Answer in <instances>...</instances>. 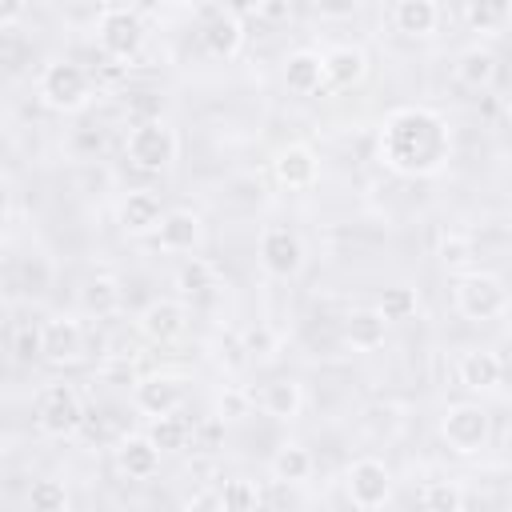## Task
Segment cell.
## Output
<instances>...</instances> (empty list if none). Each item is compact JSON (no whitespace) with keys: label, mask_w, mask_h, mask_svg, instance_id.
Segmentation results:
<instances>
[{"label":"cell","mask_w":512,"mask_h":512,"mask_svg":"<svg viewBox=\"0 0 512 512\" xmlns=\"http://www.w3.org/2000/svg\"><path fill=\"white\" fill-rule=\"evenodd\" d=\"M380 160L400 176H436L452 160V128L436 108L408 104L384 116Z\"/></svg>","instance_id":"6da1fadb"},{"label":"cell","mask_w":512,"mask_h":512,"mask_svg":"<svg viewBox=\"0 0 512 512\" xmlns=\"http://www.w3.org/2000/svg\"><path fill=\"white\" fill-rule=\"evenodd\" d=\"M40 100L56 112H80L92 104V72L76 60H52L40 72Z\"/></svg>","instance_id":"7a4b0ae2"},{"label":"cell","mask_w":512,"mask_h":512,"mask_svg":"<svg viewBox=\"0 0 512 512\" xmlns=\"http://www.w3.org/2000/svg\"><path fill=\"white\" fill-rule=\"evenodd\" d=\"M144 36H148V28H144V16H140L136 8H124V4H108V8H100L96 40H100V52H104V56L128 64V60L140 56Z\"/></svg>","instance_id":"3957f363"},{"label":"cell","mask_w":512,"mask_h":512,"mask_svg":"<svg viewBox=\"0 0 512 512\" xmlns=\"http://www.w3.org/2000/svg\"><path fill=\"white\" fill-rule=\"evenodd\" d=\"M176 152H180V140H176V128L168 120L132 124L128 140H124V156L140 172H164V168H172Z\"/></svg>","instance_id":"277c9868"},{"label":"cell","mask_w":512,"mask_h":512,"mask_svg":"<svg viewBox=\"0 0 512 512\" xmlns=\"http://www.w3.org/2000/svg\"><path fill=\"white\" fill-rule=\"evenodd\" d=\"M36 424L40 432L64 440V436H76L80 424H84V400L72 384H48L36 400Z\"/></svg>","instance_id":"5b68a950"},{"label":"cell","mask_w":512,"mask_h":512,"mask_svg":"<svg viewBox=\"0 0 512 512\" xmlns=\"http://www.w3.org/2000/svg\"><path fill=\"white\" fill-rule=\"evenodd\" d=\"M196 16L204 20L200 24V44H204V52L212 60H232L244 48V24H240V12L236 8L204 4V8H196Z\"/></svg>","instance_id":"8992f818"},{"label":"cell","mask_w":512,"mask_h":512,"mask_svg":"<svg viewBox=\"0 0 512 512\" xmlns=\"http://www.w3.org/2000/svg\"><path fill=\"white\" fill-rule=\"evenodd\" d=\"M488 432H492V424L480 404H448V412L440 416V436L460 456H476L488 444Z\"/></svg>","instance_id":"52a82bcc"},{"label":"cell","mask_w":512,"mask_h":512,"mask_svg":"<svg viewBox=\"0 0 512 512\" xmlns=\"http://www.w3.org/2000/svg\"><path fill=\"white\" fill-rule=\"evenodd\" d=\"M456 308L468 320H496L508 312V288L488 272H472L456 284Z\"/></svg>","instance_id":"ba28073f"},{"label":"cell","mask_w":512,"mask_h":512,"mask_svg":"<svg viewBox=\"0 0 512 512\" xmlns=\"http://www.w3.org/2000/svg\"><path fill=\"white\" fill-rule=\"evenodd\" d=\"M260 264L276 280L296 276L304 268V244H300V236L288 224H268L260 232Z\"/></svg>","instance_id":"9c48e42d"},{"label":"cell","mask_w":512,"mask_h":512,"mask_svg":"<svg viewBox=\"0 0 512 512\" xmlns=\"http://www.w3.org/2000/svg\"><path fill=\"white\" fill-rule=\"evenodd\" d=\"M348 500L360 508V512H376V508H384L388 504V496H392V472L380 464V460H372V456H364V460H356L352 468H348Z\"/></svg>","instance_id":"30bf717a"},{"label":"cell","mask_w":512,"mask_h":512,"mask_svg":"<svg viewBox=\"0 0 512 512\" xmlns=\"http://www.w3.org/2000/svg\"><path fill=\"white\" fill-rule=\"evenodd\" d=\"M184 400V380L180 376H168V372H156V376H140L132 384V404L144 412V416H172Z\"/></svg>","instance_id":"8fae6325"},{"label":"cell","mask_w":512,"mask_h":512,"mask_svg":"<svg viewBox=\"0 0 512 512\" xmlns=\"http://www.w3.org/2000/svg\"><path fill=\"white\" fill-rule=\"evenodd\" d=\"M44 324V360L48 364H72L84 356V328L72 316H48Z\"/></svg>","instance_id":"7c38bea8"},{"label":"cell","mask_w":512,"mask_h":512,"mask_svg":"<svg viewBox=\"0 0 512 512\" xmlns=\"http://www.w3.org/2000/svg\"><path fill=\"white\" fill-rule=\"evenodd\" d=\"M272 172H276V180H280L288 192H304V188L316 184L320 164H316V152H312L308 144H288V148L276 152Z\"/></svg>","instance_id":"4fadbf2b"},{"label":"cell","mask_w":512,"mask_h":512,"mask_svg":"<svg viewBox=\"0 0 512 512\" xmlns=\"http://www.w3.org/2000/svg\"><path fill=\"white\" fill-rule=\"evenodd\" d=\"M136 324H140V332H144L152 344H172V340L184 332L188 312H184L180 300H152V304L140 312Z\"/></svg>","instance_id":"5bb4252c"},{"label":"cell","mask_w":512,"mask_h":512,"mask_svg":"<svg viewBox=\"0 0 512 512\" xmlns=\"http://www.w3.org/2000/svg\"><path fill=\"white\" fill-rule=\"evenodd\" d=\"M284 84H288V92H296V96H316V92H324V84H328V76H324V56L312 52V48L292 52V56L284 60Z\"/></svg>","instance_id":"9a60e30c"},{"label":"cell","mask_w":512,"mask_h":512,"mask_svg":"<svg viewBox=\"0 0 512 512\" xmlns=\"http://www.w3.org/2000/svg\"><path fill=\"white\" fill-rule=\"evenodd\" d=\"M164 224V208L152 192H128L120 200V228L128 236H156Z\"/></svg>","instance_id":"2e32d148"},{"label":"cell","mask_w":512,"mask_h":512,"mask_svg":"<svg viewBox=\"0 0 512 512\" xmlns=\"http://www.w3.org/2000/svg\"><path fill=\"white\" fill-rule=\"evenodd\" d=\"M200 236H204V224H200V216L192 208H168L164 224L156 232V244L164 252H192L200 244Z\"/></svg>","instance_id":"e0dca14e"},{"label":"cell","mask_w":512,"mask_h":512,"mask_svg":"<svg viewBox=\"0 0 512 512\" xmlns=\"http://www.w3.org/2000/svg\"><path fill=\"white\" fill-rule=\"evenodd\" d=\"M456 372H460V384H464V388H472V392H488V388L500 384L504 364H500V356H496L492 348H468V352L460 356Z\"/></svg>","instance_id":"ac0fdd59"},{"label":"cell","mask_w":512,"mask_h":512,"mask_svg":"<svg viewBox=\"0 0 512 512\" xmlns=\"http://www.w3.org/2000/svg\"><path fill=\"white\" fill-rule=\"evenodd\" d=\"M116 464L128 480H152L160 472V448L148 436H124L116 448Z\"/></svg>","instance_id":"d6986e66"},{"label":"cell","mask_w":512,"mask_h":512,"mask_svg":"<svg viewBox=\"0 0 512 512\" xmlns=\"http://www.w3.org/2000/svg\"><path fill=\"white\" fill-rule=\"evenodd\" d=\"M364 72H368V56L356 44H332L324 52V76L332 88H352L364 80Z\"/></svg>","instance_id":"ffe728a7"},{"label":"cell","mask_w":512,"mask_h":512,"mask_svg":"<svg viewBox=\"0 0 512 512\" xmlns=\"http://www.w3.org/2000/svg\"><path fill=\"white\" fill-rule=\"evenodd\" d=\"M384 332H388V320L380 316V308H356L344 320V344L352 352H376L384 344Z\"/></svg>","instance_id":"44dd1931"},{"label":"cell","mask_w":512,"mask_h":512,"mask_svg":"<svg viewBox=\"0 0 512 512\" xmlns=\"http://www.w3.org/2000/svg\"><path fill=\"white\" fill-rule=\"evenodd\" d=\"M392 24L404 36H432L440 24V4L436 0H396L392 4Z\"/></svg>","instance_id":"7402d4cb"},{"label":"cell","mask_w":512,"mask_h":512,"mask_svg":"<svg viewBox=\"0 0 512 512\" xmlns=\"http://www.w3.org/2000/svg\"><path fill=\"white\" fill-rule=\"evenodd\" d=\"M456 80L464 84V88H472V92H484L492 80H496V52L492 48H468V52H460V60H456Z\"/></svg>","instance_id":"603a6c76"},{"label":"cell","mask_w":512,"mask_h":512,"mask_svg":"<svg viewBox=\"0 0 512 512\" xmlns=\"http://www.w3.org/2000/svg\"><path fill=\"white\" fill-rule=\"evenodd\" d=\"M120 300H124V292H120V284L112 276H92L80 288V312L84 316H96V320L112 316L120 308Z\"/></svg>","instance_id":"cb8c5ba5"},{"label":"cell","mask_w":512,"mask_h":512,"mask_svg":"<svg viewBox=\"0 0 512 512\" xmlns=\"http://www.w3.org/2000/svg\"><path fill=\"white\" fill-rule=\"evenodd\" d=\"M464 20L472 32L500 36L512 28V4L508 0H472V4H464Z\"/></svg>","instance_id":"d4e9b609"},{"label":"cell","mask_w":512,"mask_h":512,"mask_svg":"<svg viewBox=\"0 0 512 512\" xmlns=\"http://www.w3.org/2000/svg\"><path fill=\"white\" fill-rule=\"evenodd\" d=\"M260 408L268 416H276V420H296L300 408H304V388L296 380H272L260 392Z\"/></svg>","instance_id":"484cf974"},{"label":"cell","mask_w":512,"mask_h":512,"mask_svg":"<svg viewBox=\"0 0 512 512\" xmlns=\"http://www.w3.org/2000/svg\"><path fill=\"white\" fill-rule=\"evenodd\" d=\"M272 476L280 484H304L312 476V452L304 444H296V440H284L276 448V456H272Z\"/></svg>","instance_id":"4316f807"},{"label":"cell","mask_w":512,"mask_h":512,"mask_svg":"<svg viewBox=\"0 0 512 512\" xmlns=\"http://www.w3.org/2000/svg\"><path fill=\"white\" fill-rule=\"evenodd\" d=\"M52 276H56V268H52V260L44 252H32V256H24L16 264V288L24 296H44L52 288Z\"/></svg>","instance_id":"83f0119b"},{"label":"cell","mask_w":512,"mask_h":512,"mask_svg":"<svg viewBox=\"0 0 512 512\" xmlns=\"http://www.w3.org/2000/svg\"><path fill=\"white\" fill-rule=\"evenodd\" d=\"M160 452H180V448H188V436H192V424L184 420V416H156L152 420V428L144 432Z\"/></svg>","instance_id":"f1b7e54d"},{"label":"cell","mask_w":512,"mask_h":512,"mask_svg":"<svg viewBox=\"0 0 512 512\" xmlns=\"http://www.w3.org/2000/svg\"><path fill=\"white\" fill-rule=\"evenodd\" d=\"M176 288L184 296H208L216 288V264L204 260V256H192L180 272H176Z\"/></svg>","instance_id":"f546056e"},{"label":"cell","mask_w":512,"mask_h":512,"mask_svg":"<svg viewBox=\"0 0 512 512\" xmlns=\"http://www.w3.org/2000/svg\"><path fill=\"white\" fill-rule=\"evenodd\" d=\"M380 316L392 324V320H412L416 316V308H420V296H416V288H408V284H396V288H384V296H380Z\"/></svg>","instance_id":"4dcf8cb0"},{"label":"cell","mask_w":512,"mask_h":512,"mask_svg":"<svg viewBox=\"0 0 512 512\" xmlns=\"http://www.w3.org/2000/svg\"><path fill=\"white\" fill-rule=\"evenodd\" d=\"M28 508H32V512H68V488H64L60 480H52V476L32 480V488H28Z\"/></svg>","instance_id":"1f68e13d"},{"label":"cell","mask_w":512,"mask_h":512,"mask_svg":"<svg viewBox=\"0 0 512 512\" xmlns=\"http://www.w3.org/2000/svg\"><path fill=\"white\" fill-rule=\"evenodd\" d=\"M424 512H464V488L456 480H428Z\"/></svg>","instance_id":"d6a6232c"},{"label":"cell","mask_w":512,"mask_h":512,"mask_svg":"<svg viewBox=\"0 0 512 512\" xmlns=\"http://www.w3.org/2000/svg\"><path fill=\"white\" fill-rule=\"evenodd\" d=\"M12 356L20 360V364H32L36 356H44V324H16V332H12Z\"/></svg>","instance_id":"836d02e7"},{"label":"cell","mask_w":512,"mask_h":512,"mask_svg":"<svg viewBox=\"0 0 512 512\" xmlns=\"http://www.w3.org/2000/svg\"><path fill=\"white\" fill-rule=\"evenodd\" d=\"M220 496H224V508L228 512H256L260 508V488L248 476H232Z\"/></svg>","instance_id":"e575fe53"},{"label":"cell","mask_w":512,"mask_h":512,"mask_svg":"<svg viewBox=\"0 0 512 512\" xmlns=\"http://www.w3.org/2000/svg\"><path fill=\"white\" fill-rule=\"evenodd\" d=\"M248 408H252V392H244V388H236V384H224V392L216 396V420H244L248 416Z\"/></svg>","instance_id":"d590c367"},{"label":"cell","mask_w":512,"mask_h":512,"mask_svg":"<svg viewBox=\"0 0 512 512\" xmlns=\"http://www.w3.org/2000/svg\"><path fill=\"white\" fill-rule=\"evenodd\" d=\"M240 344H244V356L248 360H268L276 352V332L268 324H252V328H244Z\"/></svg>","instance_id":"8d00e7d4"},{"label":"cell","mask_w":512,"mask_h":512,"mask_svg":"<svg viewBox=\"0 0 512 512\" xmlns=\"http://www.w3.org/2000/svg\"><path fill=\"white\" fill-rule=\"evenodd\" d=\"M440 260L444 264H452V268H460V264H468L472 260V240L464 236V232H448V236H440Z\"/></svg>","instance_id":"74e56055"},{"label":"cell","mask_w":512,"mask_h":512,"mask_svg":"<svg viewBox=\"0 0 512 512\" xmlns=\"http://www.w3.org/2000/svg\"><path fill=\"white\" fill-rule=\"evenodd\" d=\"M184 512H228V508H224V496L216 488H200V492L188 496Z\"/></svg>","instance_id":"f35d334b"},{"label":"cell","mask_w":512,"mask_h":512,"mask_svg":"<svg viewBox=\"0 0 512 512\" xmlns=\"http://www.w3.org/2000/svg\"><path fill=\"white\" fill-rule=\"evenodd\" d=\"M248 12H256V20H268V24L292 20V4H288V0H264V4H256V8H248Z\"/></svg>","instance_id":"ab89813d"},{"label":"cell","mask_w":512,"mask_h":512,"mask_svg":"<svg viewBox=\"0 0 512 512\" xmlns=\"http://www.w3.org/2000/svg\"><path fill=\"white\" fill-rule=\"evenodd\" d=\"M160 100H156V92H136V100H132V112H136V124H144V120H164L160 116Z\"/></svg>","instance_id":"60d3db41"},{"label":"cell","mask_w":512,"mask_h":512,"mask_svg":"<svg viewBox=\"0 0 512 512\" xmlns=\"http://www.w3.org/2000/svg\"><path fill=\"white\" fill-rule=\"evenodd\" d=\"M72 144H76L80 152H100V148H104V132H100V128H84V132L72 136Z\"/></svg>","instance_id":"b9f144b4"},{"label":"cell","mask_w":512,"mask_h":512,"mask_svg":"<svg viewBox=\"0 0 512 512\" xmlns=\"http://www.w3.org/2000/svg\"><path fill=\"white\" fill-rule=\"evenodd\" d=\"M124 76H128V64H120V60H112V56H104V60H100V80L120 84Z\"/></svg>","instance_id":"7bdbcfd3"},{"label":"cell","mask_w":512,"mask_h":512,"mask_svg":"<svg viewBox=\"0 0 512 512\" xmlns=\"http://www.w3.org/2000/svg\"><path fill=\"white\" fill-rule=\"evenodd\" d=\"M104 376H116V380H124V384H136V372H132V360H112V364L104 368Z\"/></svg>","instance_id":"ee69618b"},{"label":"cell","mask_w":512,"mask_h":512,"mask_svg":"<svg viewBox=\"0 0 512 512\" xmlns=\"http://www.w3.org/2000/svg\"><path fill=\"white\" fill-rule=\"evenodd\" d=\"M20 12H24L20 4H8V8L0 12V24H12V20H20Z\"/></svg>","instance_id":"f6af8a7d"},{"label":"cell","mask_w":512,"mask_h":512,"mask_svg":"<svg viewBox=\"0 0 512 512\" xmlns=\"http://www.w3.org/2000/svg\"><path fill=\"white\" fill-rule=\"evenodd\" d=\"M504 112H508V120H512V92L504 96Z\"/></svg>","instance_id":"bcb514c9"}]
</instances>
